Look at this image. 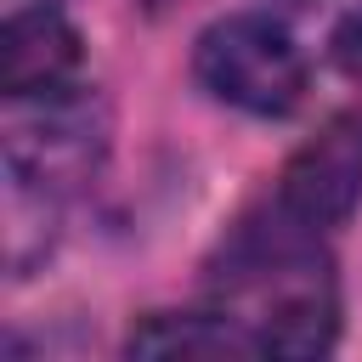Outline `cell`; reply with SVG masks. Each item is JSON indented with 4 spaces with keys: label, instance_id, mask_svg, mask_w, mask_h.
I'll use <instances>...</instances> for the list:
<instances>
[{
    "label": "cell",
    "instance_id": "1",
    "mask_svg": "<svg viewBox=\"0 0 362 362\" xmlns=\"http://www.w3.org/2000/svg\"><path fill=\"white\" fill-rule=\"evenodd\" d=\"M221 311H232L260 356H322L339 334V288L334 266L317 243V226L294 221L283 204L272 221H249L232 232L215 266Z\"/></svg>",
    "mask_w": 362,
    "mask_h": 362
},
{
    "label": "cell",
    "instance_id": "2",
    "mask_svg": "<svg viewBox=\"0 0 362 362\" xmlns=\"http://www.w3.org/2000/svg\"><path fill=\"white\" fill-rule=\"evenodd\" d=\"M198 85L255 119H283L305 102V51L266 11H232L209 23L192 45Z\"/></svg>",
    "mask_w": 362,
    "mask_h": 362
},
{
    "label": "cell",
    "instance_id": "3",
    "mask_svg": "<svg viewBox=\"0 0 362 362\" xmlns=\"http://www.w3.org/2000/svg\"><path fill=\"white\" fill-rule=\"evenodd\" d=\"M6 175L40 192H74L107 153V113L79 85L45 96H6Z\"/></svg>",
    "mask_w": 362,
    "mask_h": 362
},
{
    "label": "cell",
    "instance_id": "4",
    "mask_svg": "<svg viewBox=\"0 0 362 362\" xmlns=\"http://www.w3.org/2000/svg\"><path fill=\"white\" fill-rule=\"evenodd\" d=\"M277 204L305 226H339L362 204V119H334L317 141H305L277 187Z\"/></svg>",
    "mask_w": 362,
    "mask_h": 362
},
{
    "label": "cell",
    "instance_id": "5",
    "mask_svg": "<svg viewBox=\"0 0 362 362\" xmlns=\"http://www.w3.org/2000/svg\"><path fill=\"white\" fill-rule=\"evenodd\" d=\"M74 74H79V34L62 23L57 6H28L0 23V90L6 96L68 90Z\"/></svg>",
    "mask_w": 362,
    "mask_h": 362
},
{
    "label": "cell",
    "instance_id": "6",
    "mask_svg": "<svg viewBox=\"0 0 362 362\" xmlns=\"http://www.w3.org/2000/svg\"><path fill=\"white\" fill-rule=\"evenodd\" d=\"M130 356H260L232 311H153L124 339Z\"/></svg>",
    "mask_w": 362,
    "mask_h": 362
},
{
    "label": "cell",
    "instance_id": "7",
    "mask_svg": "<svg viewBox=\"0 0 362 362\" xmlns=\"http://www.w3.org/2000/svg\"><path fill=\"white\" fill-rule=\"evenodd\" d=\"M57 243V192L28 181H6V260L11 277H28Z\"/></svg>",
    "mask_w": 362,
    "mask_h": 362
},
{
    "label": "cell",
    "instance_id": "8",
    "mask_svg": "<svg viewBox=\"0 0 362 362\" xmlns=\"http://www.w3.org/2000/svg\"><path fill=\"white\" fill-rule=\"evenodd\" d=\"M334 62H339L351 79H362V6L339 17V28H334Z\"/></svg>",
    "mask_w": 362,
    "mask_h": 362
},
{
    "label": "cell",
    "instance_id": "9",
    "mask_svg": "<svg viewBox=\"0 0 362 362\" xmlns=\"http://www.w3.org/2000/svg\"><path fill=\"white\" fill-rule=\"evenodd\" d=\"M28 6H57V0H6V17L11 11H28Z\"/></svg>",
    "mask_w": 362,
    "mask_h": 362
},
{
    "label": "cell",
    "instance_id": "10",
    "mask_svg": "<svg viewBox=\"0 0 362 362\" xmlns=\"http://www.w3.org/2000/svg\"><path fill=\"white\" fill-rule=\"evenodd\" d=\"M147 6H164V0H147Z\"/></svg>",
    "mask_w": 362,
    "mask_h": 362
}]
</instances>
